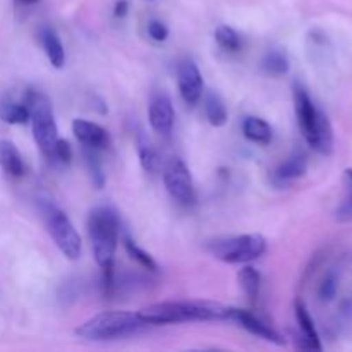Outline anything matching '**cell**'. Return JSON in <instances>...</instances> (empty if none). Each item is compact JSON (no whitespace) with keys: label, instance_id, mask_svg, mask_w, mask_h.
Segmentation results:
<instances>
[{"label":"cell","instance_id":"1","mask_svg":"<svg viewBox=\"0 0 352 352\" xmlns=\"http://www.w3.org/2000/svg\"><path fill=\"white\" fill-rule=\"evenodd\" d=\"M146 325H170L189 322H227L230 308L213 301H167L144 306L138 311Z\"/></svg>","mask_w":352,"mask_h":352},{"label":"cell","instance_id":"2","mask_svg":"<svg viewBox=\"0 0 352 352\" xmlns=\"http://www.w3.org/2000/svg\"><path fill=\"white\" fill-rule=\"evenodd\" d=\"M89 241H91L93 256L102 268L103 278H113V258L119 244L120 220L119 215L110 206H98L91 210L86 222Z\"/></svg>","mask_w":352,"mask_h":352},{"label":"cell","instance_id":"3","mask_svg":"<svg viewBox=\"0 0 352 352\" xmlns=\"http://www.w3.org/2000/svg\"><path fill=\"white\" fill-rule=\"evenodd\" d=\"M294 110L299 129L306 143L320 155L333 151V129L327 113L313 102L308 89L302 85H294Z\"/></svg>","mask_w":352,"mask_h":352},{"label":"cell","instance_id":"4","mask_svg":"<svg viewBox=\"0 0 352 352\" xmlns=\"http://www.w3.org/2000/svg\"><path fill=\"white\" fill-rule=\"evenodd\" d=\"M148 327L138 313L129 311H103L86 320L82 325L76 329L79 339L103 342V340L124 339L133 333H138Z\"/></svg>","mask_w":352,"mask_h":352},{"label":"cell","instance_id":"5","mask_svg":"<svg viewBox=\"0 0 352 352\" xmlns=\"http://www.w3.org/2000/svg\"><path fill=\"white\" fill-rule=\"evenodd\" d=\"M206 251L223 263L244 265L263 256L267 251V239L260 234L217 237L206 244Z\"/></svg>","mask_w":352,"mask_h":352},{"label":"cell","instance_id":"6","mask_svg":"<svg viewBox=\"0 0 352 352\" xmlns=\"http://www.w3.org/2000/svg\"><path fill=\"white\" fill-rule=\"evenodd\" d=\"M24 103L30 109V120L31 127H33L34 143L40 148L41 153L52 158L55 143L58 140V127L57 122H55L50 100L43 93L28 89L26 96H24Z\"/></svg>","mask_w":352,"mask_h":352},{"label":"cell","instance_id":"7","mask_svg":"<svg viewBox=\"0 0 352 352\" xmlns=\"http://www.w3.org/2000/svg\"><path fill=\"white\" fill-rule=\"evenodd\" d=\"M41 219H43L47 232L54 239L55 246L67 260H78L81 256V237L72 226L69 217L54 203L43 201L40 205Z\"/></svg>","mask_w":352,"mask_h":352},{"label":"cell","instance_id":"8","mask_svg":"<svg viewBox=\"0 0 352 352\" xmlns=\"http://www.w3.org/2000/svg\"><path fill=\"white\" fill-rule=\"evenodd\" d=\"M164 184L168 195L181 205H192L196 201V189L192 175L184 160L174 157L164 167Z\"/></svg>","mask_w":352,"mask_h":352},{"label":"cell","instance_id":"9","mask_svg":"<svg viewBox=\"0 0 352 352\" xmlns=\"http://www.w3.org/2000/svg\"><path fill=\"white\" fill-rule=\"evenodd\" d=\"M177 86L182 100L188 105H196L203 96V76L198 65L186 58L177 65Z\"/></svg>","mask_w":352,"mask_h":352},{"label":"cell","instance_id":"10","mask_svg":"<svg viewBox=\"0 0 352 352\" xmlns=\"http://www.w3.org/2000/svg\"><path fill=\"white\" fill-rule=\"evenodd\" d=\"M230 320L236 323H239L244 330L251 333V336H256L260 339L267 340V342L275 344V346H284L285 339L274 329L272 325H268L267 322L260 318V316L253 315L251 311L241 308H230Z\"/></svg>","mask_w":352,"mask_h":352},{"label":"cell","instance_id":"11","mask_svg":"<svg viewBox=\"0 0 352 352\" xmlns=\"http://www.w3.org/2000/svg\"><path fill=\"white\" fill-rule=\"evenodd\" d=\"M148 119H150L151 127L157 131L158 134L168 136L174 127V105H172L170 96L165 91L153 93L150 100V107H148Z\"/></svg>","mask_w":352,"mask_h":352},{"label":"cell","instance_id":"12","mask_svg":"<svg viewBox=\"0 0 352 352\" xmlns=\"http://www.w3.org/2000/svg\"><path fill=\"white\" fill-rule=\"evenodd\" d=\"M72 133H74L76 140L85 144L86 148H93V150L98 151L109 146V133L96 122H89V120L85 119H76L72 122Z\"/></svg>","mask_w":352,"mask_h":352},{"label":"cell","instance_id":"13","mask_svg":"<svg viewBox=\"0 0 352 352\" xmlns=\"http://www.w3.org/2000/svg\"><path fill=\"white\" fill-rule=\"evenodd\" d=\"M306 170H308V157H306L305 151L296 150L287 160H284L275 168L272 181L277 186H287L296 179L302 177Z\"/></svg>","mask_w":352,"mask_h":352},{"label":"cell","instance_id":"14","mask_svg":"<svg viewBox=\"0 0 352 352\" xmlns=\"http://www.w3.org/2000/svg\"><path fill=\"white\" fill-rule=\"evenodd\" d=\"M294 313H296V322H298L299 332H301V342L298 344L301 349H309V351H320L322 349V342H320V336L316 332L315 322H313L311 315H309L308 308H306L305 302L301 299H298L294 305Z\"/></svg>","mask_w":352,"mask_h":352},{"label":"cell","instance_id":"15","mask_svg":"<svg viewBox=\"0 0 352 352\" xmlns=\"http://www.w3.org/2000/svg\"><path fill=\"white\" fill-rule=\"evenodd\" d=\"M40 41L43 47L45 55H47L48 62L54 65L55 69H62L65 64V50L62 45L60 38L55 33L52 28H43L40 31Z\"/></svg>","mask_w":352,"mask_h":352},{"label":"cell","instance_id":"16","mask_svg":"<svg viewBox=\"0 0 352 352\" xmlns=\"http://www.w3.org/2000/svg\"><path fill=\"white\" fill-rule=\"evenodd\" d=\"M0 167L9 177L19 179L24 174V162L16 144L10 141H0Z\"/></svg>","mask_w":352,"mask_h":352},{"label":"cell","instance_id":"17","mask_svg":"<svg viewBox=\"0 0 352 352\" xmlns=\"http://www.w3.org/2000/svg\"><path fill=\"white\" fill-rule=\"evenodd\" d=\"M243 133L251 143L256 144H268L274 138V129L270 124L260 117L248 116L243 120Z\"/></svg>","mask_w":352,"mask_h":352},{"label":"cell","instance_id":"18","mask_svg":"<svg viewBox=\"0 0 352 352\" xmlns=\"http://www.w3.org/2000/svg\"><path fill=\"white\" fill-rule=\"evenodd\" d=\"M203 103H205V116L208 122L213 127L226 126L227 120H229V112H227V107L223 103L222 96L215 91H208L205 98H203Z\"/></svg>","mask_w":352,"mask_h":352},{"label":"cell","instance_id":"19","mask_svg":"<svg viewBox=\"0 0 352 352\" xmlns=\"http://www.w3.org/2000/svg\"><path fill=\"white\" fill-rule=\"evenodd\" d=\"M138 155H140L141 167L148 174H157L160 170V157H158L157 150L151 144V141L144 136L143 133H138Z\"/></svg>","mask_w":352,"mask_h":352},{"label":"cell","instance_id":"20","mask_svg":"<svg viewBox=\"0 0 352 352\" xmlns=\"http://www.w3.org/2000/svg\"><path fill=\"white\" fill-rule=\"evenodd\" d=\"M237 282H239L241 291L246 294V298L251 302H254L260 296V287H261V275L256 268L250 267V265L244 263V267L241 268L239 274H237Z\"/></svg>","mask_w":352,"mask_h":352},{"label":"cell","instance_id":"21","mask_svg":"<svg viewBox=\"0 0 352 352\" xmlns=\"http://www.w3.org/2000/svg\"><path fill=\"white\" fill-rule=\"evenodd\" d=\"M0 119L7 124H26L30 122V109L24 102H2Z\"/></svg>","mask_w":352,"mask_h":352},{"label":"cell","instance_id":"22","mask_svg":"<svg viewBox=\"0 0 352 352\" xmlns=\"http://www.w3.org/2000/svg\"><path fill=\"white\" fill-rule=\"evenodd\" d=\"M263 69L265 72L270 76H277V78L285 76L289 72L287 55H285L282 50H277V48L268 50L267 55L263 57Z\"/></svg>","mask_w":352,"mask_h":352},{"label":"cell","instance_id":"23","mask_svg":"<svg viewBox=\"0 0 352 352\" xmlns=\"http://www.w3.org/2000/svg\"><path fill=\"white\" fill-rule=\"evenodd\" d=\"M344 188H346V195H344L342 201L339 203L336 210V220L342 223L352 222V168L344 170Z\"/></svg>","mask_w":352,"mask_h":352},{"label":"cell","instance_id":"24","mask_svg":"<svg viewBox=\"0 0 352 352\" xmlns=\"http://www.w3.org/2000/svg\"><path fill=\"white\" fill-rule=\"evenodd\" d=\"M215 41L226 52H239L241 47H243L241 34L234 28L226 26V24H222V26L215 30Z\"/></svg>","mask_w":352,"mask_h":352},{"label":"cell","instance_id":"25","mask_svg":"<svg viewBox=\"0 0 352 352\" xmlns=\"http://www.w3.org/2000/svg\"><path fill=\"white\" fill-rule=\"evenodd\" d=\"M124 248H126V253L133 258L136 263H140L144 270L148 272H157V263L155 260L151 258V254H148L143 248L138 246L131 237H124Z\"/></svg>","mask_w":352,"mask_h":352},{"label":"cell","instance_id":"26","mask_svg":"<svg viewBox=\"0 0 352 352\" xmlns=\"http://www.w3.org/2000/svg\"><path fill=\"white\" fill-rule=\"evenodd\" d=\"M85 158H86V167H88L89 175H91L93 184H95L98 189H102L103 186H105V174H103V167L102 164H100L96 150L85 146Z\"/></svg>","mask_w":352,"mask_h":352},{"label":"cell","instance_id":"27","mask_svg":"<svg viewBox=\"0 0 352 352\" xmlns=\"http://www.w3.org/2000/svg\"><path fill=\"white\" fill-rule=\"evenodd\" d=\"M337 291H339V277H337V274L330 272L323 277L322 284L318 287L320 301L330 302L337 296Z\"/></svg>","mask_w":352,"mask_h":352},{"label":"cell","instance_id":"28","mask_svg":"<svg viewBox=\"0 0 352 352\" xmlns=\"http://www.w3.org/2000/svg\"><path fill=\"white\" fill-rule=\"evenodd\" d=\"M52 158H55V160L62 162V164H69V162L72 160V148H71V144H69L65 140H60V138H58L57 143H55L54 155H52Z\"/></svg>","mask_w":352,"mask_h":352},{"label":"cell","instance_id":"29","mask_svg":"<svg viewBox=\"0 0 352 352\" xmlns=\"http://www.w3.org/2000/svg\"><path fill=\"white\" fill-rule=\"evenodd\" d=\"M148 34H150L151 40L155 41H165L168 38V28L165 26L162 21H150L148 23Z\"/></svg>","mask_w":352,"mask_h":352},{"label":"cell","instance_id":"30","mask_svg":"<svg viewBox=\"0 0 352 352\" xmlns=\"http://www.w3.org/2000/svg\"><path fill=\"white\" fill-rule=\"evenodd\" d=\"M339 320L344 329L352 332V298L344 299L339 306Z\"/></svg>","mask_w":352,"mask_h":352},{"label":"cell","instance_id":"31","mask_svg":"<svg viewBox=\"0 0 352 352\" xmlns=\"http://www.w3.org/2000/svg\"><path fill=\"white\" fill-rule=\"evenodd\" d=\"M127 10H129V2H127V0H119V2L116 3V7H113V16L124 17L127 14Z\"/></svg>","mask_w":352,"mask_h":352},{"label":"cell","instance_id":"32","mask_svg":"<svg viewBox=\"0 0 352 352\" xmlns=\"http://www.w3.org/2000/svg\"><path fill=\"white\" fill-rule=\"evenodd\" d=\"M16 3H19V6H34V3H38L40 0H14Z\"/></svg>","mask_w":352,"mask_h":352}]
</instances>
